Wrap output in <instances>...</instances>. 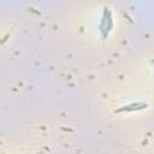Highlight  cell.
<instances>
[{
  "instance_id": "6da1fadb",
  "label": "cell",
  "mask_w": 154,
  "mask_h": 154,
  "mask_svg": "<svg viewBox=\"0 0 154 154\" xmlns=\"http://www.w3.org/2000/svg\"><path fill=\"white\" fill-rule=\"evenodd\" d=\"M147 107V103H143V102H135V103H130L128 106H124L119 109H117L116 112H131V111H137V109H143Z\"/></svg>"
}]
</instances>
